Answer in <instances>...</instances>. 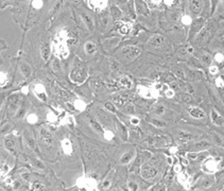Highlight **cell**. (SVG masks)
Returning a JSON list of instances; mask_svg holds the SVG:
<instances>
[{
    "label": "cell",
    "mask_w": 224,
    "mask_h": 191,
    "mask_svg": "<svg viewBox=\"0 0 224 191\" xmlns=\"http://www.w3.org/2000/svg\"><path fill=\"white\" fill-rule=\"evenodd\" d=\"M217 30V23L214 20H209L205 23L204 28L202 29V31L199 33L196 36V44L201 46V45H204L210 40V37L213 36V34L216 32Z\"/></svg>",
    "instance_id": "1"
},
{
    "label": "cell",
    "mask_w": 224,
    "mask_h": 191,
    "mask_svg": "<svg viewBox=\"0 0 224 191\" xmlns=\"http://www.w3.org/2000/svg\"><path fill=\"white\" fill-rule=\"evenodd\" d=\"M140 173H141V176L146 180H151V178H154L155 176L158 173L156 167H154L151 163H147L141 166V169H140Z\"/></svg>",
    "instance_id": "2"
},
{
    "label": "cell",
    "mask_w": 224,
    "mask_h": 191,
    "mask_svg": "<svg viewBox=\"0 0 224 191\" xmlns=\"http://www.w3.org/2000/svg\"><path fill=\"white\" fill-rule=\"evenodd\" d=\"M205 26V19L204 18H196L191 22V27H190L189 36L190 38H196V36L201 32L202 29Z\"/></svg>",
    "instance_id": "3"
},
{
    "label": "cell",
    "mask_w": 224,
    "mask_h": 191,
    "mask_svg": "<svg viewBox=\"0 0 224 191\" xmlns=\"http://www.w3.org/2000/svg\"><path fill=\"white\" fill-rule=\"evenodd\" d=\"M86 78H87V72L84 67H75L71 71V73H70V79L72 80L73 82H77V83L84 82Z\"/></svg>",
    "instance_id": "4"
},
{
    "label": "cell",
    "mask_w": 224,
    "mask_h": 191,
    "mask_svg": "<svg viewBox=\"0 0 224 191\" xmlns=\"http://www.w3.org/2000/svg\"><path fill=\"white\" fill-rule=\"evenodd\" d=\"M121 53L123 54L128 60H133L136 56L139 55L140 48L137 46H125L123 49L121 50Z\"/></svg>",
    "instance_id": "5"
},
{
    "label": "cell",
    "mask_w": 224,
    "mask_h": 191,
    "mask_svg": "<svg viewBox=\"0 0 224 191\" xmlns=\"http://www.w3.org/2000/svg\"><path fill=\"white\" fill-rule=\"evenodd\" d=\"M40 142L46 149H51L53 145V138L49 132H47L45 128L40 130Z\"/></svg>",
    "instance_id": "6"
},
{
    "label": "cell",
    "mask_w": 224,
    "mask_h": 191,
    "mask_svg": "<svg viewBox=\"0 0 224 191\" xmlns=\"http://www.w3.org/2000/svg\"><path fill=\"white\" fill-rule=\"evenodd\" d=\"M148 45L153 48H156V49H161L163 47L166 46V38L164 37L163 35H154L153 37L150 38Z\"/></svg>",
    "instance_id": "7"
},
{
    "label": "cell",
    "mask_w": 224,
    "mask_h": 191,
    "mask_svg": "<svg viewBox=\"0 0 224 191\" xmlns=\"http://www.w3.org/2000/svg\"><path fill=\"white\" fill-rule=\"evenodd\" d=\"M210 147H211V143L207 140H196V142L189 145V149L192 150L193 152H200L209 149Z\"/></svg>",
    "instance_id": "8"
},
{
    "label": "cell",
    "mask_w": 224,
    "mask_h": 191,
    "mask_svg": "<svg viewBox=\"0 0 224 191\" xmlns=\"http://www.w3.org/2000/svg\"><path fill=\"white\" fill-rule=\"evenodd\" d=\"M20 103V97H19L18 93H14V95L10 96L9 101H7V105H9V110L10 113L17 112L19 110L18 105Z\"/></svg>",
    "instance_id": "9"
},
{
    "label": "cell",
    "mask_w": 224,
    "mask_h": 191,
    "mask_svg": "<svg viewBox=\"0 0 224 191\" xmlns=\"http://www.w3.org/2000/svg\"><path fill=\"white\" fill-rule=\"evenodd\" d=\"M176 138H178V140L181 142H188V141H192V140L196 139V136H194L191 132L180 130V131H178V133H176Z\"/></svg>",
    "instance_id": "10"
},
{
    "label": "cell",
    "mask_w": 224,
    "mask_h": 191,
    "mask_svg": "<svg viewBox=\"0 0 224 191\" xmlns=\"http://www.w3.org/2000/svg\"><path fill=\"white\" fill-rule=\"evenodd\" d=\"M22 137H23V141H25V143L27 145V147L32 150V151L36 152V143H35V140H34V138H33V136L29 133L28 130L23 131Z\"/></svg>",
    "instance_id": "11"
},
{
    "label": "cell",
    "mask_w": 224,
    "mask_h": 191,
    "mask_svg": "<svg viewBox=\"0 0 224 191\" xmlns=\"http://www.w3.org/2000/svg\"><path fill=\"white\" fill-rule=\"evenodd\" d=\"M4 147L11 153H15L16 151V139L13 135H7L4 138Z\"/></svg>",
    "instance_id": "12"
},
{
    "label": "cell",
    "mask_w": 224,
    "mask_h": 191,
    "mask_svg": "<svg viewBox=\"0 0 224 191\" xmlns=\"http://www.w3.org/2000/svg\"><path fill=\"white\" fill-rule=\"evenodd\" d=\"M210 118H211V121H213V123L215 125L221 126V128L224 126V118L216 110H211V112H210Z\"/></svg>",
    "instance_id": "13"
},
{
    "label": "cell",
    "mask_w": 224,
    "mask_h": 191,
    "mask_svg": "<svg viewBox=\"0 0 224 191\" xmlns=\"http://www.w3.org/2000/svg\"><path fill=\"white\" fill-rule=\"evenodd\" d=\"M188 112H189V115L191 117H193V118L196 119H203L206 117V114L205 112H204L202 108H200V107L198 106H191L188 108Z\"/></svg>",
    "instance_id": "14"
},
{
    "label": "cell",
    "mask_w": 224,
    "mask_h": 191,
    "mask_svg": "<svg viewBox=\"0 0 224 191\" xmlns=\"http://www.w3.org/2000/svg\"><path fill=\"white\" fill-rule=\"evenodd\" d=\"M150 157H151V153H150V152L143 151L141 153H139L137 155V158H136L135 167H140V166L145 165L146 161H147L148 159H150Z\"/></svg>",
    "instance_id": "15"
},
{
    "label": "cell",
    "mask_w": 224,
    "mask_h": 191,
    "mask_svg": "<svg viewBox=\"0 0 224 191\" xmlns=\"http://www.w3.org/2000/svg\"><path fill=\"white\" fill-rule=\"evenodd\" d=\"M203 9V2L202 1H198V0H193L189 2V10L192 14H200Z\"/></svg>",
    "instance_id": "16"
},
{
    "label": "cell",
    "mask_w": 224,
    "mask_h": 191,
    "mask_svg": "<svg viewBox=\"0 0 224 191\" xmlns=\"http://www.w3.org/2000/svg\"><path fill=\"white\" fill-rule=\"evenodd\" d=\"M81 16H82V18H83V21H84V23L86 25L87 28H88L90 31L95 30V22H93V17H91L89 14H87L86 12H82Z\"/></svg>",
    "instance_id": "17"
},
{
    "label": "cell",
    "mask_w": 224,
    "mask_h": 191,
    "mask_svg": "<svg viewBox=\"0 0 224 191\" xmlns=\"http://www.w3.org/2000/svg\"><path fill=\"white\" fill-rule=\"evenodd\" d=\"M166 110H167V107L166 105L164 103H156V104L153 106V113L157 116H164L166 114Z\"/></svg>",
    "instance_id": "18"
},
{
    "label": "cell",
    "mask_w": 224,
    "mask_h": 191,
    "mask_svg": "<svg viewBox=\"0 0 224 191\" xmlns=\"http://www.w3.org/2000/svg\"><path fill=\"white\" fill-rule=\"evenodd\" d=\"M40 55H42V58L44 61H48V58H49V56H50L49 44L45 43V44L42 45V47H40Z\"/></svg>",
    "instance_id": "19"
},
{
    "label": "cell",
    "mask_w": 224,
    "mask_h": 191,
    "mask_svg": "<svg viewBox=\"0 0 224 191\" xmlns=\"http://www.w3.org/2000/svg\"><path fill=\"white\" fill-rule=\"evenodd\" d=\"M116 126L117 128H118V132H119V134L121 135L122 138H128V128H126V126L124 125L122 122H120L119 120H116Z\"/></svg>",
    "instance_id": "20"
},
{
    "label": "cell",
    "mask_w": 224,
    "mask_h": 191,
    "mask_svg": "<svg viewBox=\"0 0 224 191\" xmlns=\"http://www.w3.org/2000/svg\"><path fill=\"white\" fill-rule=\"evenodd\" d=\"M128 97V95H115L114 97H113V101H114V103L116 105L121 106V105H123L124 103L126 102Z\"/></svg>",
    "instance_id": "21"
},
{
    "label": "cell",
    "mask_w": 224,
    "mask_h": 191,
    "mask_svg": "<svg viewBox=\"0 0 224 191\" xmlns=\"http://www.w3.org/2000/svg\"><path fill=\"white\" fill-rule=\"evenodd\" d=\"M119 86L122 87V88H125V89H130L132 88L133 86V83L128 77H122L121 79L119 80Z\"/></svg>",
    "instance_id": "22"
},
{
    "label": "cell",
    "mask_w": 224,
    "mask_h": 191,
    "mask_svg": "<svg viewBox=\"0 0 224 191\" xmlns=\"http://www.w3.org/2000/svg\"><path fill=\"white\" fill-rule=\"evenodd\" d=\"M210 139H211V141L217 145H223V138H222L218 133H216V132H210Z\"/></svg>",
    "instance_id": "23"
},
{
    "label": "cell",
    "mask_w": 224,
    "mask_h": 191,
    "mask_svg": "<svg viewBox=\"0 0 224 191\" xmlns=\"http://www.w3.org/2000/svg\"><path fill=\"white\" fill-rule=\"evenodd\" d=\"M89 123H90L91 128H93V130L96 131L97 133H100V134L104 133V131H103V128H102V126H101V124L99 123L97 120H95V119L90 118V119H89Z\"/></svg>",
    "instance_id": "24"
},
{
    "label": "cell",
    "mask_w": 224,
    "mask_h": 191,
    "mask_svg": "<svg viewBox=\"0 0 224 191\" xmlns=\"http://www.w3.org/2000/svg\"><path fill=\"white\" fill-rule=\"evenodd\" d=\"M34 91H35V93H36V96H37L40 100H43V101L46 100V93H45V89H44V87H43L42 85H36V86H35Z\"/></svg>",
    "instance_id": "25"
},
{
    "label": "cell",
    "mask_w": 224,
    "mask_h": 191,
    "mask_svg": "<svg viewBox=\"0 0 224 191\" xmlns=\"http://www.w3.org/2000/svg\"><path fill=\"white\" fill-rule=\"evenodd\" d=\"M133 156H134V152H128V153H124L123 155L120 157V163H121L122 165H126V163H128L132 159H133Z\"/></svg>",
    "instance_id": "26"
},
{
    "label": "cell",
    "mask_w": 224,
    "mask_h": 191,
    "mask_svg": "<svg viewBox=\"0 0 224 191\" xmlns=\"http://www.w3.org/2000/svg\"><path fill=\"white\" fill-rule=\"evenodd\" d=\"M136 12L138 14H147L148 13V9H147V5L145 4L143 2L141 1H136Z\"/></svg>",
    "instance_id": "27"
},
{
    "label": "cell",
    "mask_w": 224,
    "mask_h": 191,
    "mask_svg": "<svg viewBox=\"0 0 224 191\" xmlns=\"http://www.w3.org/2000/svg\"><path fill=\"white\" fill-rule=\"evenodd\" d=\"M200 60H201V62L204 65H207V66H209V67H210L211 62H213V58H211L210 54H208V53H202L201 56H200Z\"/></svg>",
    "instance_id": "28"
},
{
    "label": "cell",
    "mask_w": 224,
    "mask_h": 191,
    "mask_svg": "<svg viewBox=\"0 0 224 191\" xmlns=\"http://www.w3.org/2000/svg\"><path fill=\"white\" fill-rule=\"evenodd\" d=\"M97 50V47L96 45L93 44V43L91 42H88L86 45H85V52H86L87 54H93L95 53Z\"/></svg>",
    "instance_id": "29"
},
{
    "label": "cell",
    "mask_w": 224,
    "mask_h": 191,
    "mask_svg": "<svg viewBox=\"0 0 224 191\" xmlns=\"http://www.w3.org/2000/svg\"><path fill=\"white\" fill-rule=\"evenodd\" d=\"M181 98H182V101L184 103H186V104H192L193 103V98H192V96L190 95V93H184L181 95Z\"/></svg>",
    "instance_id": "30"
},
{
    "label": "cell",
    "mask_w": 224,
    "mask_h": 191,
    "mask_svg": "<svg viewBox=\"0 0 224 191\" xmlns=\"http://www.w3.org/2000/svg\"><path fill=\"white\" fill-rule=\"evenodd\" d=\"M32 190L33 191H46V187H45V185L43 184L42 182L36 181V182H34L32 184Z\"/></svg>",
    "instance_id": "31"
},
{
    "label": "cell",
    "mask_w": 224,
    "mask_h": 191,
    "mask_svg": "<svg viewBox=\"0 0 224 191\" xmlns=\"http://www.w3.org/2000/svg\"><path fill=\"white\" fill-rule=\"evenodd\" d=\"M173 73L175 75V77H178L180 80H185V79H186V75H185L184 70H183L182 68H178V67L173 68Z\"/></svg>",
    "instance_id": "32"
},
{
    "label": "cell",
    "mask_w": 224,
    "mask_h": 191,
    "mask_svg": "<svg viewBox=\"0 0 224 191\" xmlns=\"http://www.w3.org/2000/svg\"><path fill=\"white\" fill-rule=\"evenodd\" d=\"M20 69H21V73L23 75V77L28 78L29 75H31V68L29 67L28 64L22 63V64H21V66H20Z\"/></svg>",
    "instance_id": "33"
},
{
    "label": "cell",
    "mask_w": 224,
    "mask_h": 191,
    "mask_svg": "<svg viewBox=\"0 0 224 191\" xmlns=\"http://www.w3.org/2000/svg\"><path fill=\"white\" fill-rule=\"evenodd\" d=\"M31 166H33V167H35V168L40 169V170H44V169H45L44 163H43L40 160H38V159H36V158H31Z\"/></svg>",
    "instance_id": "34"
},
{
    "label": "cell",
    "mask_w": 224,
    "mask_h": 191,
    "mask_svg": "<svg viewBox=\"0 0 224 191\" xmlns=\"http://www.w3.org/2000/svg\"><path fill=\"white\" fill-rule=\"evenodd\" d=\"M150 122H151L153 125L157 126V128H165V126H166V123L164 121H161V120H159V119L152 118V119H150Z\"/></svg>",
    "instance_id": "35"
},
{
    "label": "cell",
    "mask_w": 224,
    "mask_h": 191,
    "mask_svg": "<svg viewBox=\"0 0 224 191\" xmlns=\"http://www.w3.org/2000/svg\"><path fill=\"white\" fill-rule=\"evenodd\" d=\"M63 149H64V152H65V153L69 154L70 152H71V143H70L69 139H64V141H63Z\"/></svg>",
    "instance_id": "36"
},
{
    "label": "cell",
    "mask_w": 224,
    "mask_h": 191,
    "mask_svg": "<svg viewBox=\"0 0 224 191\" xmlns=\"http://www.w3.org/2000/svg\"><path fill=\"white\" fill-rule=\"evenodd\" d=\"M112 14H113V16H114L115 19H120V18H121V16H122L121 11H120V10L118 9L117 7H112Z\"/></svg>",
    "instance_id": "37"
},
{
    "label": "cell",
    "mask_w": 224,
    "mask_h": 191,
    "mask_svg": "<svg viewBox=\"0 0 224 191\" xmlns=\"http://www.w3.org/2000/svg\"><path fill=\"white\" fill-rule=\"evenodd\" d=\"M119 31L121 34H128V33H130V31H131V26H130L128 23H124V25H122V26L120 27Z\"/></svg>",
    "instance_id": "38"
},
{
    "label": "cell",
    "mask_w": 224,
    "mask_h": 191,
    "mask_svg": "<svg viewBox=\"0 0 224 191\" xmlns=\"http://www.w3.org/2000/svg\"><path fill=\"white\" fill-rule=\"evenodd\" d=\"M118 42H119V40H115V38H113V40H108L105 42V46H106V48H113V47H116Z\"/></svg>",
    "instance_id": "39"
},
{
    "label": "cell",
    "mask_w": 224,
    "mask_h": 191,
    "mask_svg": "<svg viewBox=\"0 0 224 191\" xmlns=\"http://www.w3.org/2000/svg\"><path fill=\"white\" fill-rule=\"evenodd\" d=\"M130 137L133 140H138L140 138V133L137 130H131L130 131Z\"/></svg>",
    "instance_id": "40"
},
{
    "label": "cell",
    "mask_w": 224,
    "mask_h": 191,
    "mask_svg": "<svg viewBox=\"0 0 224 191\" xmlns=\"http://www.w3.org/2000/svg\"><path fill=\"white\" fill-rule=\"evenodd\" d=\"M111 68H112L113 71H116V72L119 73L120 66H119V64H118V62H116L115 60H112V61H111Z\"/></svg>",
    "instance_id": "41"
},
{
    "label": "cell",
    "mask_w": 224,
    "mask_h": 191,
    "mask_svg": "<svg viewBox=\"0 0 224 191\" xmlns=\"http://www.w3.org/2000/svg\"><path fill=\"white\" fill-rule=\"evenodd\" d=\"M104 107H105V110H110V112H112V113H116V107H115L114 105L112 104V103H110V102L105 103Z\"/></svg>",
    "instance_id": "42"
},
{
    "label": "cell",
    "mask_w": 224,
    "mask_h": 191,
    "mask_svg": "<svg viewBox=\"0 0 224 191\" xmlns=\"http://www.w3.org/2000/svg\"><path fill=\"white\" fill-rule=\"evenodd\" d=\"M106 85H108V87L110 89H116L117 87V84H116V82H114L113 80H108V82H106Z\"/></svg>",
    "instance_id": "43"
},
{
    "label": "cell",
    "mask_w": 224,
    "mask_h": 191,
    "mask_svg": "<svg viewBox=\"0 0 224 191\" xmlns=\"http://www.w3.org/2000/svg\"><path fill=\"white\" fill-rule=\"evenodd\" d=\"M124 110H125V113H128V114H133L134 110H135V108H134V105L133 104H126Z\"/></svg>",
    "instance_id": "44"
},
{
    "label": "cell",
    "mask_w": 224,
    "mask_h": 191,
    "mask_svg": "<svg viewBox=\"0 0 224 191\" xmlns=\"http://www.w3.org/2000/svg\"><path fill=\"white\" fill-rule=\"evenodd\" d=\"M25 112H26V110H25V108H22V107H19V110L15 113V115H16V118H21V117L25 115Z\"/></svg>",
    "instance_id": "45"
},
{
    "label": "cell",
    "mask_w": 224,
    "mask_h": 191,
    "mask_svg": "<svg viewBox=\"0 0 224 191\" xmlns=\"http://www.w3.org/2000/svg\"><path fill=\"white\" fill-rule=\"evenodd\" d=\"M53 69L55 70V71H61V64H60V62H58L57 60H55V61L53 62Z\"/></svg>",
    "instance_id": "46"
},
{
    "label": "cell",
    "mask_w": 224,
    "mask_h": 191,
    "mask_svg": "<svg viewBox=\"0 0 224 191\" xmlns=\"http://www.w3.org/2000/svg\"><path fill=\"white\" fill-rule=\"evenodd\" d=\"M21 177H22V180L26 181V182H31V174L30 173H23V174H21Z\"/></svg>",
    "instance_id": "47"
},
{
    "label": "cell",
    "mask_w": 224,
    "mask_h": 191,
    "mask_svg": "<svg viewBox=\"0 0 224 191\" xmlns=\"http://www.w3.org/2000/svg\"><path fill=\"white\" fill-rule=\"evenodd\" d=\"M128 187H130V189H131L132 191H137V189H138V185L134 182L128 183Z\"/></svg>",
    "instance_id": "48"
},
{
    "label": "cell",
    "mask_w": 224,
    "mask_h": 191,
    "mask_svg": "<svg viewBox=\"0 0 224 191\" xmlns=\"http://www.w3.org/2000/svg\"><path fill=\"white\" fill-rule=\"evenodd\" d=\"M7 171H9V167H7V165H3L2 163V166H1V175L3 176L4 174H7Z\"/></svg>",
    "instance_id": "49"
},
{
    "label": "cell",
    "mask_w": 224,
    "mask_h": 191,
    "mask_svg": "<svg viewBox=\"0 0 224 191\" xmlns=\"http://www.w3.org/2000/svg\"><path fill=\"white\" fill-rule=\"evenodd\" d=\"M36 120H37V117L35 116V115H30V116L28 117V121L31 122V123H35Z\"/></svg>",
    "instance_id": "50"
},
{
    "label": "cell",
    "mask_w": 224,
    "mask_h": 191,
    "mask_svg": "<svg viewBox=\"0 0 224 191\" xmlns=\"http://www.w3.org/2000/svg\"><path fill=\"white\" fill-rule=\"evenodd\" d=\"M93 84L95 85V89H99V87H101V82H100V80H95V81H93Z\"/></svg>",
    "instance_id": "51"
},
{
    "label": "cell",
    "mask_w": 224,
    "mask_h": 191,
    "mask_svg": "<svg viewBox=\"0 0 224 191\" xmlns=\"http://www.w3.org/2000/svg\"><path fill=\"white\" fill-rule=\"evenodd\" d=\"M209 71H210V73L216 75V73H218V67H216V66H210V67H209Z\"/></svg>",
    "instance_id": "52"
},
{
    "label": "cell",
    "mask_w": 224,
    "mask_h": 191,
    "mask_svg": "<svg viewBox=\"0 0 224 191\" xmlns=\"http://www.w3.org/2000/svg\"><path fill=\"white\" fill-rule=\"evenodd\" d=\"M110 185H111V181H110V180L104 181V182L102 183V187H103V189L108 188V187H110Z\"/></svg>",
    "instance_id": "53"
},
{
    "label": "cell",
    "mask_w": 224,
    "mask_h": 191,
    "mask_svg": "<svg viewBox=\"0 0 224 191\" xmlns=\"http://www.w3.org/2000/svg\"><path fill=\"white\" fill-rule=\"evenodd\" d=\"M218 40H219V42H221L222 44H224V31L218 34Z\"/></svg>",
    "instance_id": "54"
},
{
    "label": "cell",
    "mask_w": 224,
    "mask_h": 191,
    "mask_svg": "<svg viewBox=\"0 0 224 191\" xmlns=\"http://www.w3.org/2000/svg\"><path fill=\"white\" fill-rule=\"evenodd\" d=\"M131 123L134 124V125H137V124L139 123V119L136 118V117H132V118H131Z\"/></svg>",
    "instance_id": "55"
},
{
    "label": "cell",
    "mask_w": 224,
    "mask_h": 191,
    "mask_svg": "<svg viewBox=\"0 0 224 191\" xmlns=\"http://www.w3.org/2000/svg\"><path fill=\"white\" fill-rule=\"evenodd\" d=\"M210 185H211V181L206 180V181H204V182H203V184H202V186H203V187H209Z\"/></svg>",
    "instance_id": "56"
},
{
    "label": "cell",
    "mask_w": 224,
    "mask_h": 191,
    "mask_svg": "<svg viewBox=\"0 0 224 191\" xmlns=\"http://www.w3.org/2000/svg\"><path fill=\"white\" fill-rule=\"evenodd\" d=\"M173 93H173L172 89H167V93H166L167 97H170V98H171V97L173 96Z\"/></svg>",
    "instance_id": "57"
},
{
    "label": "cell",
    "mask_w": 224,
    "mask_h": 191,
    "mask_svg": "<svg viewBox=\"0 0 224 191\" xmlns=\"http://www.w3.org/2000/svg\"><path fill=\"white\" fill-rule=\"evenodd\" d=\"M73 123H75L73 119L71 118V117H69V118H68V124H70V125H73Z\"/></svg>",
    "instance_id": "58"
},
{
    "label": "cell",
    "mask_w": 224,
    "mask_h": 191,
    "mask_svg": "<svg viewBox=\"0 0 224 191\" xmlns=\"http://www.w3.org/2000/svg\"><path fill=\"white\" fill-rule=\"evenodd\" d=\"M1 49H4V43H3V40H1Z\"/></svg>",
    "instance_id": "59"
},
{
    "label": "cell",
    "mask_w": 224,
    "mask_h": 191,
    "mask_svg": "<svg viewBox=\"0 0 224 191\" xmlns=\"http://www.w3.org/2000/svg\"><path fill=\"white\" fill-rule=\"evenodd\" d=\"M112 191H117V190H116V189H114V190H112Z\"/></svg>",
    "instance_id": "60"
},
{
    "label": "cell",
    "mask_w": 224,
    "mask_h": 191,
    "mask_svg": "<svg viewBox=\"0 0 224 191\" xmlns=\"http://www.w3.org/2000/svg\"><path fill=\"white\" fill-rule=\"evenodd\" d=\"M222 3H223V7H224V1H223V2H222Z\"/></svg>",
    "instance_id": "61"
},
{
    "label": "cell",
    "mask_w": 224,
    "mask_h": 191,
    "mask_svg": "<svg viewBox=\"0 0 224 191\" xmlns=\"http://www.w3.org/2000/svg\"><path fill=\"white\" fill-rule=\"evenodd\" d=\"M56 191H60V190H56Z\"/></svg>",
    "instance_id": "62"
}]
</instances>
